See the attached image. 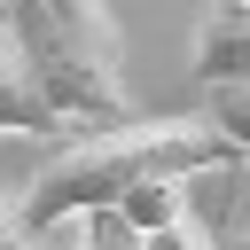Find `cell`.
Returning <instances> with one entry per match:
<instances>
[{"label":"cell","instance_id":"cell-3","mask_svg":"<svg viewBox=\"0 0 250 250\" xmlns=\"http://www.w3.org/2000/svg\"><path fill=\"white\" fill-rule=\"evenodd\" d=\"M203 86H234V78H250V8H219L211 0V16L195 23V62H188Z\"/></svg>","mask_w":250,"mask_h":250},{"label":"cell","instance_id":"cell-11","mask_svg":"<svg viewBox=\"0 0 250 250\" xmlns=\"http://www.w3.org/2000/svg\"><path fill=\"white\" fill-rule=\"evenodd\" d=\"M242 250H250V234H242Z\"/></svg>","mask_w":250,"mask_h":250},{"label":"cell","instance_id":"cell-9","mask_svg":"<svg viewBox=\"0 0 250 250\" xmlns=\"http://www.w3.org/2000/svg\"><path fill=\"white\" fill-rule=\"evenodd\" d=\"M0 250H39V234L23 227V203H0Z\"/></svg>","mask_w":250,"mask_h":250},{"label":"cell","instance_id":"cell-5","mask_svg":"<svg viewBox=\"0 0 250 250\" xmlns=\"http://www.w3.org/2000/svg\"><path fill=\"white\" fill-rule=\"evenodd\" d=\"M141 234H156V227H172V219H188V172H164V180H148V188H133L125 203H117Z\"/></svg>","mask_w":250,"mask_h":250},{"label":"cell","instance_id":"cell-1","mask_svg":"<svg viewBox=\"0 0 250 250\" xmlns=\"http://www.w3.org/2000/svg\"><path fill=\"white\" fill-rule=\"evenodd\" d=\"M227 164H242V148L211 117H117V125H102L86 141H62L23 180L16 203H23V227L47 242L70 219L109 211V203H125L133 188H148L164 172H188L195 180V172H227Z\"/></svg>","mask_w":250,"mask_h":250},{"label":"cell","instance_id":"cell-7","mask_svg":"<svg viewBox=\"0 0 250 250\" xmlns=\"http://www.w3.org/2000/svg\"><path fill=\"white\" fill-rule=\"evenodd\" d=\"M78 250H148V234L109 203V211H86V219H78Z\"/></svg>","mask_w":250,"mask_h":250},{"label":"cell","instance_id":"cell-10","mask_svg":"<svg viewBox=\"0 0 250 250\" xmlns=\"http://www.w3.org/2000/svg\"><path fill=\"white\" fill-rule=\"evenodd\" d=\"M219 8H250V0H219Z\"/></svg>","mask_w":250,"mask_h":250},{"label":"cell","instance_id":"cell-8","mask_svg":"<svg viewBox=\"0 0 250 250\" xmlns=\"http://www.w3.org/2000/svg\"><path fill=\"white\" fill-rule=\"evenodd\" d=\"M148 250H219V242H211V227H203V219L188 211V219H172V227H156V234H148Z\"/></svg>","mask_w":250,"mask_h":250},{"label":"cell","instance_id":"cell-4","mask_svg":"<svg viewBox=\"0 0 250 250\" xmlns=\"http://www.w3.org/2000/svg\"><path fill=\"white\" fill-rule=\"evenodd\" d=\"M39 16H47L62 39H78L86 55L117 62V23H109V0H39Z\"/></svg>","mask_w":250,"mask_h":250},{"label":"cell","instance_id":"cell-2","mask_svg":"<svg viewBox=\"0 0 250 250\" xmlns=\"http://www.w3.org/2000/svg\"><path fill=\"white\" fill-rule=\"evenodd\" d=\"M78 117L47 94V70H39V55H31V39L16 31V16L0 8V133H31V141H55V133H70Z\"/></svg>","mask_w":250,"mask_h":250},{"label":"cell","instance_id":"cell-6","mask_svg":"<svg viewBox=\"0 0 250 250\" xmlns=\"http://www.w3.org/2000/svg\"><path fill=\"white\" fill-rule=\"evenodd\" d=\"M203 117L242 148V164H250V78H234V86H203Z\"/></svg>","mask_w":250,"mask_h":250}]
</instances>
